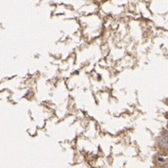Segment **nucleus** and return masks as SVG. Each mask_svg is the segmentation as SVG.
<instances>
[{"label": "nucleus", "mask_w": 168, "mask_h": 168, "mask_svg": "<svg viewBox=\"0 0 168 168\" xmlns=\"http://www.w3.org/2000/svg\"><path fill=\"white\" fill-rule=\"evenodd\" d=\"M158 145L160 146V148H162L163 150H165V151H168V133H166V132L160 133V135L158 138Z\"/></svg>", "instance_id": "f257e3e1"}, {"label": "nucleus", "mask_w": 168, "mask_h": 168, "mask_svg": "<svg viewBox=\"0 0 168 168\" xmlns=\"http://www.w3.org/2000/svg\"><path fill=\"white\" fill-rule=\"evenodd\" d=\"M167 128H168V125H167Z\"/></svg>", "instance_id": "7ed1b4c3"}, {"label": "nucleus", "mask_w": 168, "mask_h": 168, "mask_svg": "<svg viewBox=\"0 0 168 168\" xmlns=\"http://www.w3.org/2000/svg\"><path fill=\"white\" fill-rule=\"evenodd\" d=\"M160 168H168V164H165V165H163V166H162Z\"/></svg>", "instance_id": "f03ea898"}]
</instances>
